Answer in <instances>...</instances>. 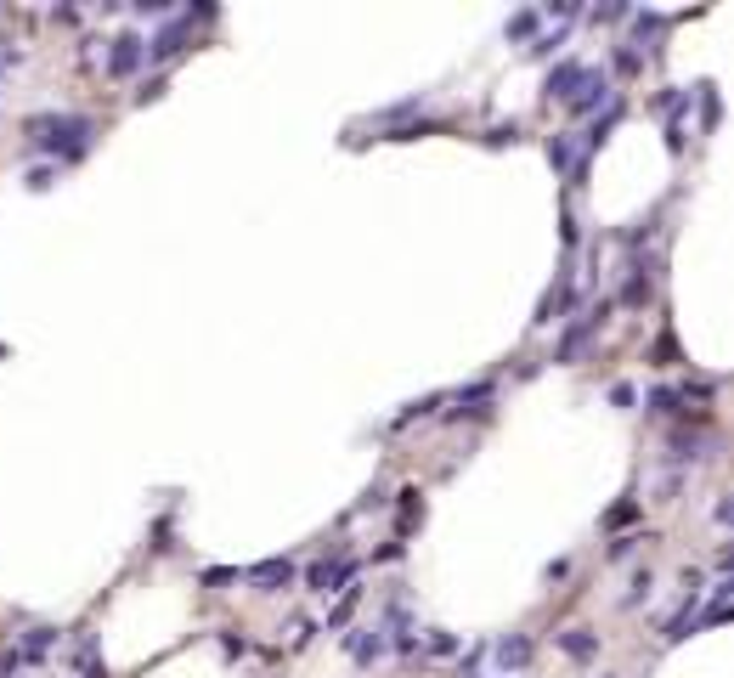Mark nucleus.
<instances>
[{"instance_id": "16", "label": "nucleus", "mask_w": 734, "mask_h": 678, "mask_svg": "<svg viewBox=\"0 0 734 678\" xmlns=\"http://www.w3.org/2000/svg\"><path fill=\"white\" fill-rule=\"evenodd\" d=\"M548 164H554V170H576V164H582V159H576L571 130H554V136H548Z\"/></svg>"}, {"instance_id": "31", "label": "nucleus", "mask_w": 734, "mask_h": 678, "mask_svg": "<svg viewBox=\"0 0 734 678\" xmlns=\"http://www.w3.org/2000/svg\"><path fill=\"white\" fill-rule=\"evenodd\" d=\"M633 515H638V503L627 498V503H616V508H610V515H605V526H627V520H633Z\"/></svg>"}, {"instance_id": "5", "label": "nucleus", "mask_w": 734, "mask_h": 678, "mask_svg": "<svg viewBox=\"0 0 734 678\" xmlns=\"http://www.w3.org/2000/svg\"><path fill=\"white\" fill-rule=\"evenodd\" d=\"M142 63H147V40L125 28V35L108 45V74H113V80H130V74L142 68Z\"/></svg>"}, {"instance_id": "37", "label": "nucleus", "mask_w": 734, "mask_h": 678, "mask_svg": "<svg viewBox=\"0 0 734 678\" xmlns=\"http://www.w3.org/2000/svg\"><path fill=\"white\" fill-rule=\"evenodd\" d=\"M605 678H616V673H605Z\"/></svg>"}, {"instance_id": "25", "label": "nucleus", "mask_w": 734, "mask_h": 678, "mask_svg": "<svg viewBox=\"0 0 734 678\" xmlns=\"http://www.w3.org/2000/svg\"><path fill=\"white\" fill-rule=\"evenodd\" d=\"M243 572L238 565H215V572H204V588H226V582H238Z\"/></svg>"}, {"instance_id": "23", "label": "nucleus", "mask_w": 734, "mask_h": 678, "mask_svg": "<svg viewBox=\"0 0 734 678\" xmlns=\"http://www.w3.org/2000/svg\"><path fill=\"white\" fill-rule=\"evenodd\" d=\"M695 446H700L695 436H672V453L667 458H672V464H695Z\"/></svg>"}, {"instance_id": "6", "label": "nucleus", "mask_w": 734, "mask_h": 678, "mask_svg": "<svg viewBox=\"0 0 734 678\" xmlns=\"http://www.w3.org/2000/svg\"><path fill=\"white\" fill-rule=\"evenodd\" d=\"M243 577H249L260 594H283L288 582H294V560H288V554H277V560H260L254 572H243Z\"/></svg>"}, {"instance_id": "30", "label": "nucleus", "mask_w": 734, "mask_h": 678, "mask_svg": "<svg viewBox=\"0 0 734 678\" xmlns=\"http://www.w3.org/2000/svg\"><path fill=\"white\" fill-rule=\"evenodd\" d=\"M503 142H519V125H492L486 130V147H503Z\"/></svg>"}, {"instance_id": "22", "label": "nucleus", "mask_w": 734, "mask_h": 678, "mask_svg": "<svg viewBox=\"0 0 734 678\" xmlns=\"http://www.w3.org/2000/svg\"><path fill=\"white\" fill-rule=\"evenodd\" d=\"M695 97H700V119H707V130H712V125H717V114H723V97H717L712 85H700Z\"/></svg>"}, {"instance_id": "2", "label": "nucleus", "mask_w": 734, "mask_h": 678, "mask_svg": "<svg viewBox=\"0 0 734 678\" xmlns=\"http://www.w3.org/2000/svg\"><path fill=\"white\" fill-rule=\"evenodd\" d=\"M356 572H362V565L350 560V554H323V560L305 572V588H311V594H345L350 582H356Z\"/></svg>"}, {"instance_id": "28", "label": "nucleus", "mask_w": 734, "mask_h": 678, "mask_svg": "<svg viewBox=\"0 0 734 678\" xmlns=\"http://www.w3.org/2000/svg\"><path fill=\"white\" fill-rule=\"evenodd\" d=\"M638 68H644V57H638L633 45H621V51H616V74H638Z\"/></svg>"}, {"instance_id": "18", "label": "nucleus", "mask_w": 734, "mask_h": 678, "mask_svg": "<svg viewBox=\"0 0 734 678\" xmlns=\"http://www.w3.org/2000/svg\"><path fill=\"white\" fill-rule=\"evenodd\" d=\"M683 402H690V390H678V384H655V390H650V413H678Z\"/></svg>"}, {"instance_id": "8", "label": "nucleus", "mask_w": 734, "mask_h": 678, "mask_svg": "<svg viewBox=\"0 0 734 678\" xmlns=\"http://www.w3.org/2000/svg\"><path fill=\"white\" fill-rule=\"evenodd\" d=\"M582 74H588V63H559V68H548L543 97H548V102H571L576 85H582Z\"/></svg>"}, {"instance_id": "9", "label": "nucleus", "mask_w": 734, "mask_h": 678, "mask_svg": "<svg viewBox=\"0 0 734 678\" xmlns=\"http://www.w3.org/2000/svg\"><path fill=\"white\" fill-rule=\"evenodd\" d=\"M650 295H655V277H650L644 260H633V266H627V283H621V305L638 311V305H650Z\"/></svg>"}, {"instance_id": "21", "label": "nucleus", "mask_w": 734, "mask_h": 678, "mask_svg": "<svg viewBox=\"0 0 734 678\" xmlns=\"http://www.w3.org/2000/svg\"><path fill=\"white\" fill-rule=\"evenodd\" d=\"M356 599H362V588H356V582H350V588L340 594V605L328 611V627H345V622H350V611H356Z\"/></svg>"}, {"instance_id": "10", "label": "nucleus", "mask_w": 734, "mask_h": 678, "mask_svg": "<svg viewBox=\"0 0 734 678\" xmlns=\"http://www.w3.org/2000/svg\"><path fill=\"white\" fill-rule=\"evenodd\" d=\"M385 634H390V627H385V622H373V627H362V634L350 639V656H356V667H373V661L390 650V639H385Z\"/></svg>"}, {"instance_id": "35", "label": "nucleus", "mask_w": 734, "mask_h": 678, "mask_svg": "<svg viewBox=\"0 0 734 678\" xmlns=\"http://www.w3.org/2000/svg\"><path fill=\"white\" fill-rule=\"evenodd\" d=\"M559 45H565V28H559V35H543L537 45H531V51H537V57H548V51H559Z\"/></svg>"}, {"instance_id": "14", "label": "nucleus", "mask_w": 734, "mask_h": 678, "mask_svg": "<svg viewBox=\"0 0 734 678\" xmlns=\"http://www.w3.org/2000/svg\"><path fill=\"white\" fill-rule=\"evenodd\" d=\"M593 334H599V328H593V317L571 322V328H565V339H559V351H554V362H576V357H582V345H588Z\"/></svg>"}, {"instance_id": "17", "label": "nucleus", "mask_w": 734, "mask_h": 678, "mask_svg": "<svg viewBox=\"0 0 734 678\" xmlns=\"http://www.w3.org/2000/svg\"><path fill=\"white\" fill-rule=\"evenodd\" d=\"M616 119H621V102H610L605 114H599V119H593V125H588V136H582V153H593V147H599L605 136L616 130Z\"/></svg>"}, {"instance_id": "24", "label": "nucleus", "mask_w": 734, "mask_h": 678, "mask_svg": "<svg viewBox=\"0 0 734 678\" xmlns=\"http://www.w3.org/2000/svg\"><path fill=\"white\" fill-rule=\"evenodd\" d=\"M650 588H655V577H650V572H638V577H633V594H627V611H633V605H644Z\"/></svg>"}, {"instance_id": "13", "label": "nucleus", "mask_w": 734, "mask_h": 678, "mask_svg": "<svg viewBox=\"0 0 734 678\" xmlns=\"http://www.w3.org/2000/svg\"><path fill=\"white\" fill-rule=\"evenodd\" d=\"M57 639H63V634H57V627H45V622H35V627H28V634L18 639V656H23V661H45V656L57 650Z\"/></svg>"}, {"instance_id": "7", "label": "nucleus", "mask_w": 734, "mask_h": 678, "mask_svg": "<svg viewBox=\"0 0 734 678\" xmlns=\"http://www.w3.org/2000/svg\"><path fill=\"white\" fill-rule=\"evenodd\" d=\"M492 656H497V667H503V673H526V667H531V656H537V644H531L526 634H503V639L492 644Z\"/></svg>"}, {"instance_id": "29", "label": "nucleus", "mask_w": 734, "mask_h": 678, "mask_svg": "<svg viewBox=\"0 0 734 678\" xmlns=\"http://www.w3.org/2000/svg\"><path fill=\"white\" fill-rule=\"evenodd\" d=\"M418 515H424V503H418V492L407 486V492H402V526H412V520H418Z\"/></svg>"}, {"instance_id": "34", "label": "nucleus", "mask_w": 734, "mask_h": 678, "mask_svg": "<svg viewBox=\"0 0 734 678\" xmlns=\"http://www.w3.org/2000/svg\"><path fill=\"white\" fill-rule=\"evenodd\" d=\"M159 97H164V80H147L142 91H136V102H142V107H147V102H159Z\"/></svg>"}, {"instance_id": "27", "label": "nucleus", "mask_w": 734, "mask_h": 678, "mask_svg": "<svg viewBox=\"0 0 734 678\" xmlns=\"http://www.w3.org/2000/svg\"><path fill=\"white\" fill-rule=\"evenodd\" d=\"M51 181H57V164H35V170H28V187H35V193H45Z\"/></svg>"}, {"instance_id": "1", "label": "nucleus", "mask_w": 734, "mask_h": 678, "mask_svg": "<svg viewBox=\"0 0 734 678\" xmlns=\"http://www.w3.org/2000/svg\"><path fill=\"white\" fill-rule=\"evenodd\" d=\"M28 147L35 153H51V164H74L90 153V136H97V119L85 114H40L28 119Z\"/></svg>"}, {"instance_id": "3", "label": "nucleus", "mask_w": 734, "mask_h": 678, "mask_svg": "<svg viewBox=\"0 0 734 678\" xmlns=\"http://www.w3.org/2000/svg\"><path fill=\"white\" fill-rule=\"evenodd\" d=\"M616 102V85H610V74L605 68H588L582 74V85H576V97H571V114L582 119V114H599V107Z\"/></svg>"}, {"instance_id": "4", "label": "nucleus", "mask_w": 734, "mask_h": 678, "mask_svg": "<svg viewBox=\"0 0 734 678\" xmlns=\"http://www.w3.org/2000/svg\"><path fill=\"white\" fill-rule=\"evenodd\" d=\"M187 45H192V18H170L159 35L147 40V63H170V57H181Z\"/></svg>"}, {"instance_id": "15", "label": "nucleus", "mask_w": 734, "mask_h": 678, "mask_svg": "<svg viewBox=\"0 0 734 678\" xmlns=\"http://www.w3.org/2000/svg\"><path fill=\"white\" fill-rule=\"evenodd\" d=\"M695 611H700V599H695V594H683V605H678V616H672V622L661 627V639H667V644L690 639V634H695Z\"/></svg>"}, {"instance_id": "20", "label": "nucleus", "mask_w": 734, "mask_h": 678, "mask_svg": "<svg viewBox=\"0 0 734 678\" xmlns=\"http://www.w3.org/2000/svg\"><path fill=\"white\" fill-rule=\"evenodd\" d=\"M537 23H543V12H514L503 35H509V40H531V35H537Z\"/></svg>"}, {"instance_id": "12", "label": "nucleus", "mask_w": 734, "mask_h": 678, "mask_svg": "<svg viewBox=\"0 0 734 678\" xmlns=\"http://www.w3.org/2000/svg\"><path fill=\"white\" fill-rule=\"evenodd\" d=\"M554 644L571 661H593V656H599V634H593V627H565V634H554Z\"/></svg>"}, {"instance_id": "32", "label": "nucleus", "mask_w": 734, "mask_h": 678, "mask_svg": "<svg viewBox=\"0 0 734 678\" xmlns=\"http://www.w3.org/2000/svg\"><path fill=\"white\" fill-rule=\"evenodd\" d=\"M638 543H644V537H616V543H610V560H627Z\"/></svg>"}, {"instance_id": "36", "label": "nucleus", "mask_w": 734, "mask_h": 678, "mask_svg": "<svg viewBox=\"0 0 734 678\" xmlns=\"http://www.w3.org/2000/svg\"><path fill=\"white\" fill-rule=\"evenodd\" d=\"M475 673H480V650L469 656V661H457V678H475Z\"/></svg>"}, {"instance_id": "33", "label": "nucleus", "mask_w": 734, "mask_h": 678, "mask_svg": "<svg viewBox=\"0 0 734 678\" xmlns=\"http://www.w3.org/2000/svg\"><path fill=\"white\" fill-rule=\"evenodd\" d=\"M627 6H593V23H621Z\"/></svg>"}, {"instance_id": "11", "label": "nucleus", "mask_w": 734, "mask_h": 678, "mask_svg": "<svg viewBox=\"0 0 734 678\" xmlns=\"http://www.w3.org/2000/svg\"><path fill=\"white\" fill-rule=\"evenodd\" d=\"M565 305H571V266H565V272L554 277V288L543 295V305H537V317H531V322H537V328H548V322H554V317L565 311Z\"/></svg>"}, {"instance_id": "26", "label": "nucleus", "mask_w": 734, "mask_h": 678, "mask_svg": "<svg viewBox=\"0 0 734 678\" xmlns=\"http://www.w3.org/2000/svg\"><path fill=\"white\" fill-rule=\"evenodd\" d=\"M430 650H435V656H452V650H457V634H447V627H430Z\"/></svg>"}, {"instance_id": "19", "label": "nucleus", "mask_w": 734, "mask_h": 678, "mask_svg": "<svg viewBox=\"0 0 734 678\" xmlns=\"http://www.w3.org/2000/svg\"><path fill=\"white\" fill-rule=\"evenodd\" d=\"M441 402H447V396H418V402H407V413H395V430H407L412 419H435V413H441Z\"/></svg>"}]
</instances>
